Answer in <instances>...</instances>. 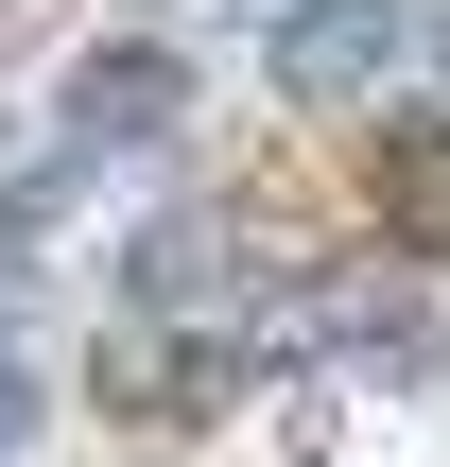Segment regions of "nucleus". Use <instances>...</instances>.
Wrapping results in <instances>:
<instances>
[{
	"mask_svg": "<svg viewBox=\"0 0 450 467\" xmlns=\"http://www.w3.org/2000/svg\"><path fill=\"white\" fill-rule=\"evenodd\" d=\"M173 87H191L173 52H87V69H69V104H52V139H35V173L69 191V173H104V156H139V139L173 121Z\"/></svg>",
	"mask_w": 450,
	"mask_h": 467,
	"instance_id": "obj_1",
	"label": "nucleus"
},
{
	"mask_svg": "<svg viewBox=\"0 0 450 467\" xmlns=\"http://www.w3.org/2000/svg\"><path fill=\"white\" fill-rule=\"evenodd\" d=\"M399 0H295L277 17V87H312V104H364V87H399Z\"/></svg>",
	"mask_w": 450,
	"mask_h": 467,
	"instance_id": "obj_2",
	"label": "nucleus"
},
{
	"mask_svg": "<svg viewBox=\"0 0 450 467\" xmlns=\"http://www.w3.org/2000/svg\"><path fill=\"white\" fill-rule=\"evenodd\" d=\"M382 208H399V243H416V260H450V121H434V139H399Z\"/></svg>",
	"mask_w": 450,
	"mask_h": 467,
	"instance_id": "obj_3",
	"label": "nucleus"
},
{
	"mask_svg": "<svg viewBox=\"0 0 450 467\" xmlns=\"http://www.w3.org/2000/svg\"><path fill=\"white\" fill-rule=\"evenodd\" d=\"M0 467H17V416H0Z\"/></svg>",
	"mask_w": 450,
	"mask_h": 467,
	"instance_id": "obj_4",
	"label": "nucleus"
}]
</instances>
